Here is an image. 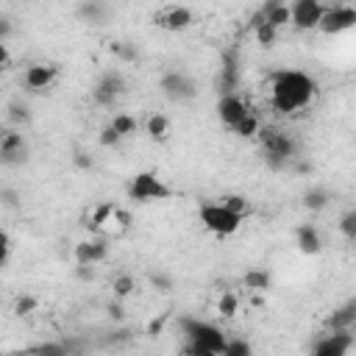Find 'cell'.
<instances>
[{"label":"cell","mask_w":356,"mask_h":356,"mask_svg":"<svg viewBox=\"0 0 356 356\" xmlns=\"http://www.w3.org/2000/svg\"><path fill=\"white\" fill-rule=\"evenodd\" d=\"M122 78L117 75V72H106L97 83H95V89H92V97H95V103L97 106H106V108H111L114 103H117V97L122 95Z\"/></svg>","instance_id":"obj_13"},{"label":"cell","mask_w":356,"mask_h":356,"mask_svg":"<svg viewBox=\"0 0 356 356\" xmlns=\"http://www.w3.org/2000/svg\"><path fill=\"white\" fill-rule=\"evenodd\" d=\"M295 245H298L300 253L314 256V253H320V248H323V236H320V231H317L312 222H303V225L295 228Z\"/></svg>","instance_id":"obj_19"},{"label":"cell","mask_w":356,"mask_h":356,"mask_svg":"<svg viewBox=\"0 0 356 356\" xmlns=\"http://www.w3.org/2000/svg\"><path fill=\"white\" fill-rule=\"evenodd\" d=\"M337 225H339V234H342L348 242H356V209H353V211H345Z\"/></svg>","instance_id":"obj_30"},{"label":"cell","mask_w":356,"mask_h":356,"mask_svg":"<svg viewBox=\"0 0 356 356\" xmlns=\"http://www.w3.org/2000/svg\"><path fill=\"white\" fill-rule=\"evenodd\" d=\"M353 328H356V300L337 306L323 320V331H353Z\"/></svg>","instance_id":"obj_15"},{"label":"cell","mask_w":356,"mask_h":356,"mask_svg":"<svg viewBox=\"0 0 356 356\" xmlns=\"http://www.w3.org/2000/svg\"><path fill=\"white\" fill-rule=\"evenodd\" d=\"M353 28H356V3H328L317 31L325 36H339Z\"/></svg>","instance_id":"obj_6"},{"label":"cell","mask_w":356,"mask_h":356,"mask_svg":"<svg viewBox=\"0 0 356 356\" xmlns=\"http://www.w3.org/2000/svg\"><path fill=\"white\" fill-rule=\"evenodd\" d=\"M303 206L312 209V211L325 209V206H328V192H325V189H309V192L303 195Z\"/></svg>","instance_id":"obj_29"},{"label":"cell","mask_w":356,"mask_h":356,"mask_svg":"<svg viewBox=\"0 0 356 356\" xmlns=\"http://www.w3.org/2000/svg\"><path fill=\"white\" fill-rule=\"evenodd\" d=\"M75 275H78L81 281H92V278H95V267H78V264H75Z\"/></svg>","instance_id":"obj_37"},{"label":"cell","mask_w":356,"mask_h":356,"mask_svg":"<svg viewBox=\"0 0 356 356\" xmlns=\"http://www.w3.org/2000/svg\"><path fill=\"white\" fill-rule=\"evenodd\" d=\"M56 78H58V67H53L47 61H33L22 72V86L31 92H44L56 83Z\"/></svg>","instance_id":"obj_11"},{"label":"cell","mask_w":356,"mask_h":356,"mask_svg":"<svg viewBox=\"0 0 356 356\" xmlns=\"http://www.w3.org/2000/svg\"><path fill=\"white\" fill-rule=\"evenodd\" d=\"M106 256H108L106 236H89V239L75 242V248H72V259L78 267H95V264L106 261Z\"/></svg>","instance_id":"obj_10"},{"label":"cell","mask_w":356,"mask_h":356,"mask_svg":"<svg viewBox=\"0 0 356 356\" xmlns=\"http://www.w3.org/2000/svg\"><path fill=\"white\" fill-rule=\"evenodd\" d=\"M250 31H253L256 44H261V47H273V44L278 42V36H281V31H275V28L267 25V22H259V25H253Z\"/></svg>","instance_id":"obj_26"},{"label":"cell","mask_w":356,"mask_h":356,"mask_svg":"<svg viewBox=\"0 0 356 356\" xmlns=\"http://www.w3.org/2000/svg\"><path fill=\"white\" fill-rule=\"evenodd\" d=\"M14 356H36V353H33V350L28 348V350H22V353H14Z\"/></svg>","instance_id":"obj_40"},{"label":"cell","mask_w":356,"mask_h":356,"mask_svg":"<svg viewBox=\"0 0 356 356\" xmlns=\"http://www.w3.org/2000/svg\"><path fill=\"white\" fill-rule=\"evenodd\" d=\"M114 225H117V228H122V231H125V228H131V225H134V214H131L128 209L117 206V211H114Z\"/></svg>","instance_id":"obj_33"},{"label":"cell","mask_w":356,"mask_h":356,"mask_svg":"<svg viewBox=\"0 0 356 356\" xmlns=\"http://www.w3.org/2000/svg\"><path fill=\"white\" fill-rule=\"evenodd\" d=\"M325 6L328 3H320V0H292L289 3V14H292V25L289 28H295L300 33L317 31L320 22H323Z\"/></svg>","instance_id":"obj_7"},{"label":"cell","mask_w":356,"mask_h":356,"mask_svg":"<svg viewBox=\"0 0 356 356\" xmlns=\"http://www.w3.org/2000/svg\"><path fill=\"white\" fill-rule=\"evenodd\" d=\"M161 89L172 100H184V97H192L195 95V86H192V81L184 72H167L161 78Z\"/></svg>","instance_id":"obj_18"},{"label":"cell","mask_w":356,"mask_h":356,"mask_svg":"<svg viewBox=\"0 0 356 356\" xmlns=\"http://www.w3.org/2000/svg\"><path fill=\"white\" fill-rule=\"evenodd\" d=\"M136 292V278L131 273H117L111 281V298L114 300H128Z\"/></svg>","instance_id":"obj_21"},{"label":"cell","mask_w":356,"mask_h":356,"mask_svg":"<svg viewBox=\"0 0 356 356\" xmlns=\"http://www.w3.org/2000/svg\"><path fill=\"white\" fill-rule=\"evenodd\" d=\"M145 131L150 134V139H167V134H170V120L164 117V114H150L147 117V122H145Z\"/></svg>","instance_id":"obj_25"},{"label":"cell","mask_w":356,"mask_h":356,"mask_svg":"<svg viewBox=\"0 0 356 356\" xmlns=\"http://www.w3.org/2000/svg\"><path fill=\"white\" fill-rule=\"evenodd\" d=\"M181 334H184V345H192L197 350H209V353H220L228 345V334L209 323V320H197V317H181Z\"/></svg>","instance_id":"obj_3"},{"label":"cell","mask_w":356,"mask_h":356,"mask_svg":"<svg viewBox=\"0 0 356 356\" xmlns=\"http://www.w3.org/2000/svg\"><path fill=\"white\" fill-rule=\"evenodd\" d=\"M161 325H164V317H159V320H150V325H147V337H156V334L161 331Z\"/></svg>","instance_id":"obj_38"},{"label":"cell","mask_w":356,"mask_h":356,"mask_svg":"<svg viewBox=\"0 0 356 356\" xmlns=\"http://www.w3.org/2000/svg\"><path fill=\"white\" fill-rule=\"evenodd\" d=\"M97 139H100V145H103V147H117V145L122 142V136H120V134H117L111 125H103Z\"/></svg>","instance_id":"obj_32"},{"label":"cell","mask_w":356,"mask_h":356,"mask_svg":"<svg viewBox=\"0 0 356 356\" xmlns=\"http://www.w3.org/2000/svg\"><path fill=\"white\" fill-rule=\"evenodd\" d=\"M108 317H111V320H117V323H122V320H125V306H122V300L108 303Z\"/></svg>","instance_id":"obj_36"},{"label":"cell","mask_w":356,"mask_h":356,"mask_svg":"<svg viewBox=\"0 0 356 356\" xmlns=\"http://www.w3.org/2000/svg\"><path fill=\"white\" fill-rule=\"evenodd\" d=\"M36 309H39V300H36L33 295H19V298H17V303H14V312H17L19 317L33 314Z\"/></svg>","instance_id":"obj_31"},{"label":"cell","mask_w":356,"mask_h":356,"mask_svg":"<svg viewBox=\"0 0 356 356\" xmlns=\"http://www.w3.org/2000/svg\"><path fill=\"white\" fill-rule=\"evenodd\" d=\"M172 195V189L156 175V172H136L131 181H128V197L134 203H159V200H167Z\"/></svg>","instance_id":"obj_5"},{"label":"cell","mask_w":356,"mask_h":356,"mask_svg":"<svg viewBox=\"0 0 356 356\" xmlns=\"http://www.w3.org/2000/svg\"><path fill=\"white\" fill-rule=\"evenodd\" d=\"M75 164L83 167V170H89V167H92V159H89L86 153H75Z\"/></svg>","instance_id":"obj_39"},{"label":"cell","mask_w":356,"mask_h":356,"mask_svg":"<svg viewBox=\"0 0 356 356\" xmlns=\"http://www.w3.org/2000/svg\"><path fill=\"white\" fill-rule=\"evenodd\" d=\"M197 220H200V225L206 228V231H211L214 236H234L239 228H242V217H236V214H231L225 206H220V203H200V209H197Z\"/></svg>","instance_id":"obj_4"},{"label":"cell","mask_w":356,"mask_h":356,"mask_svg":"<svg viewBox=\"0 0 356 356\" xmlns=\"http://www.w3.org/2000/svg\"><path fill=\"white\" fill-rule=\"evenodd\" d=\"M153 22H156L159 28H164V31L178 33V31H186V28L195 22V14H192L189 6H167V8L156 11Z\"/></svg>","instance_id":"obj_12"},{"label":"cell","mask_w":356,"mask_h":356,"mask_svg":"<svg viewBox=\"0 0 356 356\" xmlns=\"http://www.w3.org/2000/svg\"><path fill=\"white\" fill-rule=\"evenodd\" d=\"M150 284L156 286V292H170V289H172V278L164 275V273H153V275H150Z\"/></svg>","instance_id":"obj_34"},{"label":"cell","mask_w":356,"mask_h":356,"mask_svg":"<svg viewBox=\"0 0 356 356\" xmlns=\"http://www.w3.org/2000/svg\"><path fill=\"white\" fill-rule=\"evenodd\" d=\"M253 108H250V103L242 97V92H236V95H220V100H217V117H220V122L225 125V128H236L248 114H250Z\"/></svg>","instance_id":"obj_9"},{"label":"cell","mask_w":356,"mask_h":356,"mask_svg":"<svg viewBox=\"0 0 356 356\" xmlns=\"http://www.w3.org/2000/svg\"><path fill=\"white\" fill-rule=\"evenodd\" d=\"M222 356H253V345L242 337H228V345H225Z\"/></svg>","instance_id":"obj_28"},{"label":"cell","mask_w":356,"mask_h":356,"mask_svg":"<svg viewBox=\"0 0 356 356\" xmlns=\"http://www.w3.org/2000/svg\"><path fill=\"white\" fill-rule=\"evenodd\" d=\"M217 203H220V206H225V209H228L231 214H236V217H242V220H245V217H248V214L253 211L250 200H248L245 195H234V192H231V195H222V197H220Z\"/></svg>","instance_id":"obj_24"},{"label":"cell","mask_w":356,"mask_h":356,"mask_svg":"<svg viewBox=\"0 0 356 356\" xmlns=\"http://www.w3.org/2000/svg\"><path fill=\"white\" fill-rule=\"evenodd\" d=\"M108 125H111V128H114V131H117L122 139L134 136V134H136V128H139L136 117H134V114H128V111H117V114H111Z\"/></svg>","instance_id":"obj_23"},{"label":"cell","mask_w":356,"mask_h":356,"mask_svg":"<svg viewBox=\"0 0 356 356\" xmlns=\"http://www.w3.org/2000/svg\"><path fill=\"white\" fill-rule=\"evenodd\" d=\"M236 312H239V295L236 292H222L217 298V314L231 320V317H236Z\"/></svg>","instance_id":"obj_27"},{"label":"cell","mask_w":356,"mask_h":356,"mask_svg":"<svg viewBox=\"0 0 356 356\" xmlns=\"http://www.w3.org/2000/svg\"><path fill=\"white\" fill-rule=\"evenodd\" d=\"M353 345H356L353 331H323L314 339L309 356H348Z\"/></svg>","instance_id":"obj_8"},{"label":"cell","mask_w":356,"mask_h":356,"mask_svg":"<svg viewBox=\"0 0 356 356\" xmlns=\"http://www.w3.org/2000/svg\"><path fill=\"white\" fill-rule=\"evenodd\" d=\"M78 11H81L83 17H89V19H97V17L106 11V6H100V3H89V6H81Z\"/></svg>","instance_id":"obj_35"},{"label":"cell","mask_w":356,"mask_h":356,"mask_svg":"<svg viewBox=\"0 0 356 356\" xmlns=\"http://www.w3.org/2000/svg\"><path fill=\"white\" fill-rule=\"evenodd\" d=\"M114 211H117V203H111V200H103V203L92 206L89 209V222H86L89 234L92 236H103L114 225Z\"/></svg>","instance_id":"obj_14"},{"label":"cell","mask_w":356,"mask_h":356,"mask_svg":"<svg viewBox=\"0 0 356 356\" xmlns=\"http://www.w3.org/2000/svg\"><path fill=\"white\" fill-rule=\"evenodd\" d=\"M259 14H261V19H264L267 25H273L275 31H284V28H289V25H292V14H289V3H281V0H273V3H264V6L259 8Z\"/></svg>","instance_id":"obj_17"},{"label":"cell","mask_w":356,"mask_h":356,"mask_svg":"<svg viewBox=\"0 0 356 356\" xmlns=\"http://www.w3.org/2000/svg\"><path fill=\"white\" fill-rule=\"evenodd\" d=\"M242 284H245L248 292H253V295H264V292L273 286V275H270L267 270H261V267H250V270H245Z\"/></svg>","instance_id":"obj_20"},{"label":"cell","mask_w":356,"mask_h":356,"mask_svg":"<svg viewBox=\"0 0 356 356\" xmlns=\"http://www.w3.org/2000/svg\"><path fill=\"white\" fill-rule=\"evenodd\" d=\"M261 128H264L261 114H259V111H250V114H248V117L234 128V134H236V136H242V139H259Z\"/></svg>","instance_id":"obj_22"},{"label":"cell","mask_w":356,"mask_h":356,"mask_svg":"<svg viewBox=\"0 0 356 356\" xmlns=\"http://www.w3.org/2000/svg\"><path fill=\"white\" fill-rule=\"evenodd\" d=\"M259 145H261V153L273 170H289L295 164V159H300L295 136L289 131H284L281 125L264 122V128L259 134Z\"/></svg>","instance_id":"obj_2"},{"label":"cell","mask_w":356,"mask_h":356,"mask_svg":"<svg viewBox=\"0 0 356 356\" xmlns=\"http://www.w3.org/2000/svg\"><path fill=\"white\" fill-rule=\"evenodd\" d=\"M317 83L303 70H278L267 81V106L278 117H292L314 103Z\"/></svg>","instance_id":"obj_1"},{"label":"cell","mask_w":356,"mask_h":356,"mask_svg":"<svg viewBox=\"0 0 356 356\" xmlns=\"http://www.w3.org/2000/svg\"><path fill=\"white\" fill-rule=\"evenodd\" d=\"M0 159H3V164H17V161L25 159V139H22V134L17 128L3 131V136H0Z\"/></svg>","instance_id":"obj_16"}]
</instances>
